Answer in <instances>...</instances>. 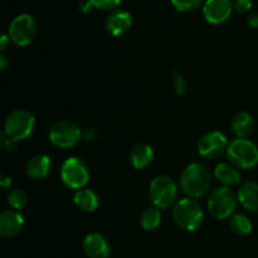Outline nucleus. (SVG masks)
Returning <instances> with one entry per match:
<instances>
[{"instance_id":"nucleus-32","label":"nucleus","mask_w":258,"mask_h":258,"mask_svg":"<svg viewBox=\"0 0 258 258\" xmlns=\"http://www.w3.org/2000/svg\"><path fill=\"white\" fill-rule=\"evenodd\" d=\"M8 59H7V57H5L4 54H2L0 55V68H2L3 71H5L7 70V67H8Z\"/></svg>"},{"instance_id":"nucleus-17","label":"nucleus","mask_w":258,"mask_h":258,"mask_svg":"<svg viewBox=\"0 0 258 258\" xmlns=\"http://www.w3.org/2000/svg\"><path fill=\"white\" fill-rule=\"evenodd\" d=\"M238 202L248 211L258 212V184L254 181H246L241 185L238 193Z\"/></svg>"},{"instance_id":"nucleus-1","label":"nucleus","mask_w":258,"mask_h":258,"mask_svg":"<svg viewBox=\"0 0 258 258\" xmlns=\"http://www.w3.org/2000/svg\"><path fill=\"white\" fill-rule=\"evenodd\" d=\"M212 175L206 165L191 163L180 175V186L186 198L199 199L206 196L211 189Z\"/></svg>"},{"instance_id":"nucleus-10","label":"nucleus","mask_w":258,"mask_h":258,"mask_svg":"<svg viewBox=\"0 0 258 258\" xmlns=\"http://www.w3.org/2000/svg\"><path fill=\"white\" fill-rule=\"evenodd\" d=\"M228 145V140L224 134L219 131H209L199 139L198 153L203 158L216 159L227 151Z\"/></svg>"},{"instance_id":"nucleus-15","label":"nucleus","mask_w":258,"mask_h":258,"mask_svg":"<svg viewBox=\"0 0 258 258\" xmlns=\"http://www.w3.org/2000/svg\"><path fill=\"white\" fill-rule=\"evenodd\" d=\"M50 169H52V160L49 156L45 154H39V155L33 156L28 161L25 171L29 178L34 179V180H42L49 175Z\"/></svg>"},{"instance_id":"nucleus-16","label":"nucleus","mask_w":258,"mask_h":258,"mask_svg":"<svg viewBox=\"0 0 258 258\" xmlns=\"http://www.w3.org/2000/svg\"><path fill=\"white\" fill-rule=\"evenodd\" d=\"M154 158H155V154H154L153 148L145 143L136 144L130 151V161L134 168L138 170L148 168L154 161Z\"/></svg>"},{"instance_id":"nucleus-25","label":"nucleus","mask_w":258,"mask_h":258,"mask_svg":"<svg viewBox=\"0 0 258 258\" xmlns=\"http://www.w3.org/2000/svg\"><path fill=\"white\" fill-rule=\"evenodd\" d=\"M173 87L174 91L178 96H183L184 93L186 92V82L184 80L183 75L179 73L178 71L174 70L173 71Z\"/></svg>"},{"instance_id":"nucleus-21","label":"nucleus","mask_w":258,"mask_h":258,"mask_svg":"<svg viewBox=\"0 0 258 258\" xmlns=\"http://www.w3.org/2000/svg\"><path fill=\"white\" fill-rule=\"evenodd\" d=\"M161 223V212L159 208H148L141 214L140 224L145 231H155Z\"/></svg>"},{"instance_id":"nucleus-14","label":"nucleus","mask_w":258,"mask_h":258,"mask_svg":"<svg viewBox=\"0 0 258 258\" xmlns=\"http://www.w3.org/2000/svg\"><path fill=\"white\" fill-rule=\"evenodd\" d=\"M24 228V218L17 211H5L0 214V234L4 238L18 236Z\"/></svg>"},{"instance_id":"nucleus-4","label":"nucleus","mask_w":258,"mask_h":258,"mask_svg":"<svg viewBox=\"0 0 258 258\" xmlns=\"http://www.w3.org/2000/svg\"><path fill=\"white\" fill-rule=\"evenodd\" d=\"M237 202L238 197L232 189H229L228 186H219L209 194L207 207L212 217L223 221L232 217L237 207Z\"/></svg>"},{"instance_id":"nucleus-29","label":"nucleus","mask_w":258,"mask_h":258,"mask_svg":"<svg viewBox=\"0 0 258 258\" xmlns=\"http://www.w3.org/2000/svg\"><path fill=\"white\" fill-rule=\"evenodd\" d=\"M92 7L93 5L92 3H91V0H82V2L80 3V5H78V9L82 13H88Z\"/></svg>"},{"instance_id":"nucleus-7","label":"nucleus","mask_w":258,"mask_h":258,"mask_svg":"<svg viewBox=\"0 0 258 258\" xmlns=\"http://www.w3.org/2000/svg\"><path fill=\"white\" fill-rule=\"evenodd\" d=\"M60 179L66 186L80 190L90 180V169L82 159L71 156L60 166Z\"/></svg>"},{"instance_id":"nucleus-24","label":"nucleus","mask_w":258,"mask_h":258,"mask_svg":"<svg viewBox=\"0 0 258 258\" xmlns=\"http://www.w3.org/2000/svg\"><path fill=\"white\" fill-rule=\"evenodd\" d=\"M170 2L179 12H193L201 7L203 0H170Z\"/></svg>"},{"instance_id":"nucleus-2","label":"nucleus","mask_w":258,"mask_h":258,"mask_svg":"<svg viewBox=\"0 0 258 258\" xmlns=\"http://www.w3.org/2000/svg\"><path fill=\"white\" fill-rule=\"evenodd\" d=\"M173 219L180 228L194 232L202 226L204 212L201 204L191 198H184L176 202L173 207Z\"/></svg>"},{"instance_id":"nucleus-22","label":"nucleus","mask_w":258,"mask_h":258,"mask_svg":"<svg viewBox=\"0 0 258 258\" xmlns=\"http://www.w3.org/2000/svg\"><path fill=\"white\" fill-rule=\"evenodd\" d=\"M229 227L233 231V233L238 234V236H247L252 232V222L249 221L248 217L243 216V214H234L231 217L229 221Z\"/></svg>"},{"instance_id":"nucleus-11","label":"nucleus","mask_w":258,"mask_h":258,"mask_svg":"<svg viewBox=\"0 0 258 258\" xmlns=\"http://www.w3.org/2000/svg\"><path fill=\"white\" fill-rule=\"evenodd\" d=\"M82 248L88 258H108L111 254V246L106 237L98 232H91L85 237Z\"/></svg>"},{"instance_id":"nucleus-26","label":"nucleus","mask_w":258,"mask_h":258,"mask_svg":"<svg viewBox=\"0 0 258 258\" xmlns=\"http://www.w3.org/2000/svg\"><path fill=\"white\" fill-rule=\"evenodd\" d=\"M93 8L100 10H113L120 5L121 0H91Z\"/></svg>"},{"instance_id":"nucleus-9","label":"nucleus","mask_w":258,"mask_h":258,"mask_svg":"<svg viewBox=\"0 0 258 258\" xmlns=\"http://www.w3.org/2000/svg\"><path fill=\"white\" fill-rule=\"evenodd\" d=\"M49 141L60 149L73 148L81 139V128L70 120H59L49 128Z\"/></svg>"},{"instance_id":"nucleus-20","label":"nucleus","mask_w":258,"mask_h":258,"mask_svg":"<svg viewBox=\"0 0 258 258\" xmlns=\"http://www.w3.org/2000/svg\"><path fill=\"white\" fill-rule=\"evenodd\" d=\"M232 130L236 134L237 138L247 139L254 130V120L251 113L246 111L236 113L232 120Z\"/></svg>"},{"instance_id":"nucleus-27","label":"nucleus","mask_w":258,"mask_h":258,"mask_svg":"<svg viewBox=\"0 0 258 258\" xmlns=\"http://www.w3.org/2000/svg\"><path fill=\"white\" fill-rule=\"evenodd\" d=\"M232 7L237 13H247L252 8V0H232Z\"/></svg>"},{"instance_id":"nucleus-8","label":"nucleus","mask_w":258,"mask_h":258,"mask_svg":"<svg viewBox=\"0 0 258 258\" xmlns=\"http://www.w3.org/2000/svg\"><path fill=\"white\" fill-rule=\"evenodd\" d=\"M37 22H35L34 17L28 14V13L17 15L12 20L9 25V30H8V35H9L10 40L15 45H19V47H25V45L30 44L37 37Z\"/></svg>"},{"instance_id":"nucleus-28","label":"nucleus","mask_w":258,"mask_h":258,"mask_svg":"<svg viewBox=\"0 0 258 258\" xmlns=\"http://www.w3.org/2000/svg\"><path fill=\"white\" fill-rule=\"evenodd\" d=\"M247 24L251 28H258V13H252L247 18Z\"/></svg>"},{"instance_id":"nucleus-18","label":"nucleus","mask_w":258,"mask_h":258,"mask_svg":"<svg viewBox=\"0 0 258 258\" xmlns=\"http://www.w3.org/2000/svg\"><path fill=\"white\" fill-rule=\"evenodd\" d=\"M214 178L224 186L237 185L241 183V174L231 163H219L214 168Z\"/></svg>"},{"instance_id":"nucleus-23","label":"nucleus","mask_w":258,"mask_h":258,"mask_svg":"<svg viewBox=\"0 0 258 258\" xmlns=\"http://www.w3.org/2000/svg\"><path fill=\"white\" fill-rule=\"evenodd\" d=\"M27 201V194L22 189H13L7 196V203L9 204L13 211H20L22 208H24Z\"/></svg>"},{"instance_id":"nucleus-13","label":"nucleus","mask_w":258,"mask_h":258,"mask_svg":"<svg viewBox=\"0 0 258 258\" xmlns=\"http://www.w3.org/2000/svg\"><path fill=\"white\" fill-rule=\"evenodd\" d=\"M133 25V17L125 9H116L107 17L105 28L112 37H118L127 32Z\"/></svg>"},{"instance_id":"nucleus-31","label":"nucleus","mask_w":258,"mask_h":258,"mask_svg":"<svg viewBox=\"0 0 258 258\" xmlns=\"http://www.w3.org/2000/svg\"><path fill=\"white\" fill-rule=\"evenodd\" d=\"M0 184H2V186H4V188H8V186L12 185V179L5 178L4 175H2V178H0Z\"/></svg>"},{"instance_id":"nucleus-19","label":"nucleus","mask_w":258,"mask_h":258,"mask_svg":"<svg viewBox=\"0 0 258 258\" xmlns=\"http://www.w3.org/2000/svg\"><path fill=\"white\" fill-rule=\"evenodd\" d=\"M73 202L75 206L77 207L80 211L86 212V213H92L100 206V201H98L97 194L91 189H80L73 196Z\"/></svg>"},{"instance_id":"nucleus-12","label":"nucleus","mask_w":258,"mask_h":258,"mask_svg":"<svg viewBox=\"0 0 258 258\" xmlns=\"http://www.w3.org/2000/svg\"><path fill=\"white\" fill-rule=\"evenodd\" d=\"M233 7L231 0H207L203 5V15L211 24H221L231 15Z\"/></svg>"},{"instance_id":"nucleus-5","label":"nucleus","mask_w":258,"mask_h":258,"mask_svg":"<svg viewBox=\"0 0 258 258\" xmlns=\"http://www.w3.org/2000/svg\"><path fill=\"white\" fill-rule=\"evenodd\" d=\"M149 194L156 208L166 209L176 203L178 186L170 176L158 175L151 180Z\"/></svg>"},{"instance_id":"nucleus-6","label":"nucleus","mask_w":258,"mask_h":258,"mask_svg":"<svg viewBox=\"0 0 258 258\" xmlns=\"http://www.w3.org/2000/svg\"><path fill=\"white\" fill-rule=\"evenodd\" d=\"M35 127V117L27 110H14L5 117L4 133L13 140H24L32 135Z\"/></svg>"},{"instance_id":"nucleus-30","label":"nucleus","mask_w":258,"mask_h":258,"mask_svg":"<svg viewBox=\"0 0 258 258\" xmlns=\"http://www.w3.org/2000/svg\"><path fill=\"white\" fill-rule=\"evenodd\" d=\"M10 43V38L8 34H3L2 38H0V49H2V52H4L5 49H7V47L9 45Z\"/></svg>"},{"instance_id":"nucleus-3","label":"nucleus","mask_w":258,"mask_h":258,"mask_svg":"<svg viewBox=\"0 0 258 258\" xmlns=\"http://www.w3.org/2000/svg\"><path fill=\"white\" fill-rule=\"evenodd\" d=\"M226 153L229 163L237 169H252L258 164V148L248 139H234Z\"/></svg>"}]
</instances>
